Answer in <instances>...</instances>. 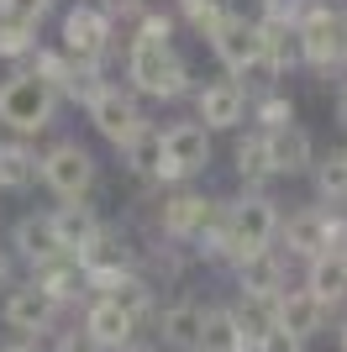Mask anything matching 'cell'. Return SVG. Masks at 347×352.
I'll return each instance as SVG.
<instances>
[{
	"mask_svg": "<svg viewBox=\"0 0 347 352\" xmlns=\"http://www.w3.org/2000/svg\"><path fill=\"white\" fill-rule=\"evenodd\" d=\"M0 116L11 121L16 132H37V126H48V116H53V89L43 85V79H6L0 85Z\"/></svg>",
	"mask_w": 347,
	"mask_h": 352,
	"instance_id": "1",
	"label": "cell"
},
{
	"mask_svg": "<svg viewBox=\"0 0 347 352\" xmlns=\"http://www.w3.org/2000/svg\"><path fill=\"white\" fill-rule=\"evenodd\" d=\"M274 206L269 200H242V206L227 216V226H221V236H227V248L237 252V263H242L247 252H263L269 242H274Z\"/></svg>",
	"mask_w": 347,
	"mask_h": 352,
	"instance_id": "2",
	"label": "cell"
},
{
	"mask_svg": "<svg viewBox=\"0 0 347 352\" xmlns=\"http://www.w3.org/2000/svg\"><path fill=\"white\" fill-rule=\"evenodd\" d=\"M132 74H137V85L153 89V95H179V89H185V63H179V53H174L169 43H137Z\"/></svg>",
	"mask_w": 347,
	"mask_h": 352,
	"instance_id": "3",
	"label": "cell"
},
{
	"mask_svg": "<svg viewBox=\"0 0 347 352\" xmlns=\"http://www.w3.org/2000/svg\"><path fill=\"white\" fill-rule=\"evenodd\" d=\"M43 174H48V184H53L63 200H79V195L90 190V179H95V163H90V153L85 147H53L43 158Z\"/></svg>",
	"mask_w": 347,
	"mask_h": 352,
	"instance_id": "4",
	"label": "cell"
},
{
	"mask_svg": "<svg viewBox=\"0 0 347 352\" xmlns=\"http://www.w3.org/2000/svg\"><path fill=\"white\" fill-rule=\"evenodd\" d=\"M274 305H279V294H274V289H247L242 300H237V310H231V326H237V347H258V342L274 331V326H279Z\"/></svg>",
	"mask_w": 347,
	"mask_h": 352,
	"instance_id": "5",
	"label": "cell"
},
{
	"mask_svg": "<svg viewBox=\"0 0 347 352\" xmlns=\"http://www.w3.org/2000/svg\"><path fill=\"white\" fill-rule=\"evenodd\" d=\"M342 37H347V21H342V16H332V11L305 16V27H300V58H311V63L342 58Z\"/></svg>",
	"mask_w": 347,
	"mask_h": 352,
	"instance_id": "6",
	"label": "cell"
},
{
	"mask_svg": "<svg viewBox=\"0 0 347 352\" xmlns=\"http://www.w3.org/2000/svg\"><path fill=\"white\" fill-rule=\"evenodd\" d=\"M90 111H95V126H101L111 142H127V137L143 126V121H137V105H132L127 95H116V89H95Z\"/></svg>",
	"mask_w": 347,
	"mask_h": 352,
	"instance_id": "7",
	"label": "cell"
},
{
	"mask_svg": "<svg viewBox=\"0 0 347 352\" xmlns=\"http://www.w3.org/2000/svg\"><path fill=\"white\" fill-rule=\"evenodd\" d=\"M53 310H58V300L48 289H16L11 300H6V321L16 326V331H48L53 326Z\"/></svg>",
	"mask_w": 347,
	"mask_h": 352,
	"instance_id": "8",
	"label": "cell"
},
{
	"mask_svg": "<svg viewBox=\"0 0 347 352\" xmlns=\"http://www.w3.org/2000/svg\"><path fill=\"white\" fill-rule=\"evenodd\" d=\"M105 37H111V27H105L101 11H90V6H79V11H69V21H63V47L69 53H79V58H95L105 47Z\"/></svg>",
	"mask_w": 347,
	"mask_h": 352,
	"instance_id": "9",
	"label": "cell"
},
{
	"mask_svg": "<svg viewBox=\"0 0 347 352\" xmlns=\"http://www.w3.org/2000/svg\"><path fill=\"white\" fill-rule=\"evenodd\" d=\"M211 37H216V53H221V63H227V69H253V63H258V27H247V21H237V16H231L227 27L221 32H211Z\"/></svg>",
	"mask_w": 347,
	"mask_h": 352,
	"instance_id": "10",
	"label": "cell"
},
{
	"mask_svg": "<svg viewBox=\"0 0 347 352\" xmlns=\"http://www.w3.org/2000/svg\"><path fill=\"white\" fill-rule=\"evenodd\" d=\"M163 158H169L179 174H189V168H200V163L211 158V142H205V132L195 121H185V126L163 132Z\"/></svg>",
	"mask_w": 347,
	"mask_h": 352,
	"instance_id": "11",
	"label": "cell"
},
{
	"mask_svg": "<svg viewBox=\"0 0 347 352\" xmlns=\"http://www.w3.org/2000/svg\"><path fill=\"white\" fill-rule=\"evenodd\" d=\"M300 58V32L289 27V21H263L258 27V63H274V69H284V63Z\"/></svg>",
	"mask_w": 347,
	"mask_h": 352,
	"instance_id": "12",
	"label": "cell"
},
{
	"mask_svg": "<svg viewBox=\"0 0 347 352\" xmlns=\"http://www.w3.org/2000/svg\"><path fill=\"white\" fill-rule=\"evenodd\" d=\"M269 163H274V174H295V168H305L311 163V137L300 132V126H274V137H269Z\"/></svg>",
	"mask_w": 347,
	"mask_h": 352,
	"instance_id": "13",
	"label": "cell"
},
{
	"mask_svg": "<svg viewBox=\"0 0 347 352\" xmlns=\"http://www.w3.org/2000/svg\"><path fill=\"white\" fill-rule=\"evenodd\" d=\"M274 316H279V326L284 331H295V337H311L321 326V300L311 289H295V294H279V305H274Z\"/></svg>",
	"mask_w": 347,
	"mask_h": 352,
	"instance_id": "14",
	"label": "cell"
},
{
	"mask_svg": "<svg viewBox=\"0 0 347 352\" xmlns=\"http://www.w3.org/2000/svg\"><path fill=\"white\" fill-rule=\"evenodd\" d=\"M48 221H53V232H58V242H63V248H69V252L90 248V242H95V236H101V221L90 216V210L79 206V200H69V206L58 210V216H48Z\"/></svg>",
	"mask_w": 347,
	"mask_h": 352,
	"instance_id": "15",
	"label": "cell"
},
{
	"mask_svg": "<svg viewBox=\"0 0 347 352\" xmlns=\"http://www.w3.org/2000/svg\"><path fill=\"white\" fill-rule=\"evenodd\" d=\"M163 226H169L174 236H200L205 226H211V200H200V195H174L169 210H163Z\"/></svg>",
	"mask_w": 347,
	"mask_h": 352,
	"instance_id": "16",
	"label": "cell"
},
{
	"mask_svg": "<svg viewBox=\"0 0 347 352\" xmlns=\"http://www.w3.org/2000/svg\"><path fill=\"white\" fill-rule=\"evenodd\" d=\"M132 326H137V321H132L127 310H116L111 300H101V305L90 310V321H85V331H90V337H95V342H101V347H127V337H132Z\"/></svg>",
	"mask_w": 347,
	"mask_h": 352,
	"instance_id": "17",
	"label": "cell"
},
{
	"mask_svg": "<svg viewBox=\"0 0 347 352\" xmlns=\"http://www.w3.org/2000/svg\"><path fill=\"white\" fill-rule=\"evenodd\" d=\"M200 116H205V126H237V116H242V89L231 85V79L211 85L200 95Z\"/></svg>",
	"mask_w": 347,
	"mask_h": 352,
	"instance_id": "18",
	"label": "cell"
},
{
	"mask_svg": "<svg viewBox=\"0 0 347 352\" xmlns=\"http://www.w3.org/2000/svg\"><path fill=\"white\" fill-rule=\"evenodd\" d=\"M16 242H21V252H27L32 263H43V258H58V252H69L63 242H58L53 221L48 216H27L21 226H16Z\"/></svg>",
	"mask_w": 347,
	"mask_h": 352,
	"instance_id": "19",
	"label": "cell"
},
{
	"mask_svg": "<svg viewBox=\"0 0 347 352\" xmlns=\"http://www.w3.org/2000/svg\"><path fill=\"white\" fill-rule=\"evenodd\" d=\"M311 294H316L321 305L347 294V258H342V252H316V268H311Z\"/></svg>",
	"mask_w": 347,
	"mask_h": 352,
	"instance_id": "20",
	"label": "cell"
},
{
	"mask_svg": "<svg viewBox=\"0 0 347 352\" xmlns=\"http://www.w3.org/2000/svg\"><path fill=\"white\" fill-rule=\"evenodd\" d=\"M200 321H205V310H195V305H174L169 316H163V337H169L179 352H195V342H200Z\"/></svg>",
	"mask_w": 347,
	"mask_h": 352,
	"instance_id": "21",
	"label": "cell"
},
{
	"mask_svg": "<svg viewBox=\"0 0 347 352\" xmlns=\"http://www.w3.org/2000/svg\"><path fill=\"white\" fill-rule=\"evenodd\" d=\"M32 179H37V158L21 142H6L0 147V190H21Z\"/></svg>",
	"mask_w": 347,
	"mask_h": 352,
	"instance_id": "22",
	"label": "cell"
},
{
	"mask_svg": "<svg viewBox=\"0 0 347 352\" xmlns=\"http://www.w3.org/2000/svg\"><path fill=\"white\" fill-rule=\"evenodd\" d=\"M289 248L305 252V258H316V252H326V221H321V210H305V216L289 221Z\"/></svg>",
	"mask_w": 347,
	"mask_h": 352,
	"instance_id": "23",
	"label": "cell"
},
{
	"mask_svg": "<svg viewBox=\"0 0 347 352\" xmlns=\"http://www.w3.org/2000/svg\"><path fill=\"white\" fill-rule=\"evenodd\" d=\"M195 352H237V326H231V310H211L200 321V342Z\"/></svg>",
	"mask_w": 347,
	"mask_h": 352,
	"instance_id": "24",
	"label": "cell"
},
{
	"mask_svg": "<svg viewBox=\"0 0 347 352\" xmlns=\"http://www.w3.org/2000/svg\"><path fill=\"white\" fill-rule=\"evenodd\" d=\"M237 174H242L247 184H258V179L274 174V163H269V137H247V142L237 147Z\"/></svg>",
	"mask_w": 347,
	"mask_h": 352,
	"instance_id": "25",
	"label": "cell"
},
{
	"mask_svg": "<svg viewBox=\"0 0 347 352\" xmlns=\"http://www.w3.org/2000/svg\"><path fill=\"white\" fill-rule=\"evenodd\" d=\"M127 158H132V168H137V174H153V168H158V158H163V137H153L147 126H137V132L127 137Z\"/></svg>",
	"mask_w": 347,
	"mask_h": 352,
	"instance_id": "26",
	"label": "cell"
},
{
	"mask_svg": "<svg viewBox=\"0 0 347 352\" xmlns=\"http://www.w3.org/2000/svg\"><path fill=\"white\" fill-rule=\"evenodd\" d=\"M79 258H85L90 274H121L127 268V252L116 248V242H105V236H95L90 248H79Z\"/></svg>",
	"mask_w": 347,
	"mask_h": 352,
	"instance_id": "27",
	"label": "cell"
},
{
	"mask_svg": "<svg viewBox=\"0 0 347 352\" xmlns=\"http://www.w3.org/2000/svg\"><path fill=\"white\" fill-rule=\"evenodd\" d=\"M316 190L326 195V200H347V153L321 158V168H316Z\"/></svg>",
	"mask_w": 347,
	"mask_h": 352,
	"instance_id": "28",
	"label": "cell"
},
{
	"mask_svg": "<svg viewBox=\"0 0 347 352\" xmlns=\"http://www.w3.org/2000/svg\"><path fill=\"white\" fill-rule=\"evenodd\" d=\"M105 300H111L116 310H127L132 321H137V316L147 310V289H143V284H132V279H116V284H105Z\"/></svg>",
	"mask_w": 347,
	"mask_h": 352,
	"instance_id": "29",
	"label": "cell"
},
{
	"mask_svg": "<svg viewBox=\"0 0 347 352\" xmlns=\"http://www.w3.org/2000/svg\"><path fill=\"white\" fill-rule=\"evenodd\" d=\"M242 279H247V289H274L279 263L269 258V248H263V252H247V258H242Z\"/></svg>",
	"mask_w": 347,
	"mask_h": 352,
	"instance_id": "30",
	"label": "cell"
},
{
	"mask_svg": "<svg viewBox=\"0 0 347 352\" xmlns=\"http://www.w3.org/2000/svg\"><path fill=\"white\" fill-rule=\"evenodd\" d=\"M185 6H189V16H195V27H200V32H221L231 21V11L221 6V0H185Z\"/></svg>",
	"mask_w": 347,
	"mask_h": 352,
	"instance_id": "31",
	"label": "cell"
},
{
	"mask_svg": "<svg viewBox=\"0 0 347 352\" xmlns=\"http://www.w3.org/2000/svg\"><path fill=\"white\" fill-rule=\"evenodd\" d=\"M32 47V27L27 21H0V53H21Z\"/></svg>",
	"mask_w": 347,
	"mask_h": 352,
	"instance_id": "32",
	"label": "cell"
},
{
	"mask_svg": "<svg viewBox=\"0 0 347 352\" xmlns=\"http://www.w3.org/2000/svg\"><path fill=\"white\" fill-rule=\"evenodd\" d=\"M258 347H263V352H300V337H295V331H284V326H274Z\"/></svg>",
	"mask_w": 347,
	"mask_h": 352,
	"instance_id": "33",
	"label": "cell"
},
{
	"mask_svg": "<svg viewBox=\"0 0 347 352\" xmlns=\"http://www.w3.org/2000/svg\"><path fill=\"white\" fill-rule=\"evenodd\" d=\"M37 69H43V85H48V89H53V85L63 89V79H69V63L58 58V53H48V58L37 63Z\"/></svg>",
	"mask_w": 347,
	"mask_h": 352,
	"instance_id": "34",
	"label": "cell"
},
{
	"mask_svg": "<svg viewBox=\"0 0 347 352\" xmlns=\"http://www.w3.org/2000/svg\"><path fill=\"white\" fill-rule=\"evenodd\" d=\"M143 43H169V16H147L143 21Z\"/></svg>",
	"mask_w": 347,
	"mask_h": 352,
	"instance_id": "35",
	"label": "cell"
},
{
	"mask_svg": "<svg viewBox=\"0 0 347 352\" xmlns=\"http://www.w3.org/2000/svg\"><path fill=\"white\" fill-rule=\"evenodd\" d=\"M289 116H295V105H289V100H269V105H263V121H269V126H284Z\"/></svg>",
	"mask_w": 347,
	"mask_h": 352,
	"instance_id": "36",
	"label": "cell"
},
{
	"mask_svg": "<svg viewBox=\"0 0 347 352\" xmlns=\"http://www.w3.org/2000/svg\"><path fill=\"white\" fill-rule=\"evenodd\" d=\"M63 352H105V347L90 331H74V337H63Z\"/></svg>",
	"mask_w": 347,
	"mask_h": 352,
	"instance_id": "37",
	"label": "cell"
},
{
	"mask_svg": "<svg viewBox=\"0 0 347 352\" xmlns=\"http://www.w3.org/2000/svg\"><path fill=\"white\" fill-rule=\"evenodd\" d=\"M105 6H111V11H127V6H137V0H105Z\"/></svg>",
	"mask_w": 347,
	"mask_h": 352,
	"instance_id": "38",
	"label": "cell"
},
{
	"mask_svg": "<svg viewBox=\"0 0 347 352\" xmlns=\"http://www.w3.org/2000/svg\"><path fill=\"white\" fill-rule=\"evenodd\" d=\"M337 116H342V126H347V95H342V100H337Z\"/></svg>",
	"mask_w": 347,
	"mask_h": 352,
	"instance_id": "39",
	"label": "cell"
},
{
	"mask_svg": "<svg viewBox=\"0 0 347 352\" xmlns=\"http://www.w3.org/2000/svg\"><path fill=\"white\" fill-rule=\"evenodd\" d=\"M0 284H6V258H0Z\"/></svg>",
	"mask_w": 347,
	"mask_h": 352,
	"instance_id": "40",
	"label": "cell"
},
{
	"mask_svg": "<svg viewBox=\"0 0 347 352\" xmlns=\"http://www.w3.org/2000/svg\"><path fill=\"white\" fill-rule=\"evenodd\" d=\"M342 53H347V37H342Z\"/></svg>",
	"mask_w": 347,
	"mask_h": 352,
	"instance_id": "41",
	"label": "cell"
},
{
	"mask_svg": "<svg viewBox=\"0 0 347 352\" xmlns=\"http://www.w3.org/2000/svg\"><path fill=\"white\" fill-rule=\"evenodd\" d=\"M342 342H347V337H342Z\"/></svg>",
	"mask_w": 347,
	"mask_h": 352,
	"instance_id": "42",
	"label": "cell"
}]
</instances>
